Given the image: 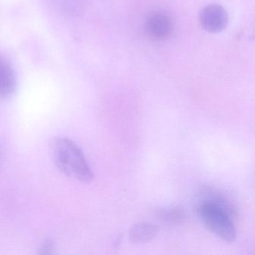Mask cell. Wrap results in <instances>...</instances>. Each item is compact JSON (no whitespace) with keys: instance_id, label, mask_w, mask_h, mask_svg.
Wrapping results in <instances>:
<instances>
[{"instance_id":"6da1fadb","label":"cell","mask_w":255,"mask_h":255,"mask_svg":"<svg viewBox=\"0 0 255 255\" xmlns=\"http://www.w3.org/2000/svg\"><path fill=\"white\" fill-rule=\"evenodd\" d=\"M51 154L56 167L68 177L83 183H91L95 178L81 149L70 138H55L51 144Z\"/></svg>"},{"instance_id":"7a4b0ae2","label":"cell","mask_w":255,"mask_h":255,"mask_svg":"<svg viewBox=\"0 0 255 255\" xmlns=\"http://www.w3.org/2000/svg\"><path fill=\"white\" fill-rule=\"evenodd\" d=\"M196 213L204 226L224 241L232 243L237 237L232 217L222 209L207 204H197Z\"/></svg>"},{"instance_id":"3957f363","label":"cell","mask_w":255,"mask_h":255,"mask_svg":"<svg viewBox=\"0 0 255 255\" xmlns=\"http://www.w3.org/2000/svg\"><path fill=\"white\" fill-rule=\"evenodd\" d=\"M173 31L174 23L172 20L165 13H151L144 23V32L152 41H165L172 35Z\"/></svg>"},{"instance_id":"277c9868","label":"cell","mask_w":255,"mask_h":255,"mask_svg":"<svg viewBox=\"0 0 255 255\" xmlns=\"http://www.w3.org/2000/svg\"><path fill=\"white\" fill-rule=\"evenodd\" d=\"M199 20L204 30L210 33H219L228 26V13L222 5L210 4L201 10Z\"/></svg>"},{"instance_id":"5b68a950","label":"cell","mask_w":255,"mask_h":255,"mask_svg":"<svg viewBox=\"0 0 255 255\" xmlns=\"http://www.w3.org/2000/svg\"><path fill=\"white\" fill-rule=\"evenodd\" d=\"M198 204H207L222 209L231 217L235 216L237 211L231 200L219 189L211 186H202L198 191Z\"/></svg>"},{"instance_id":"8992f818","label":"cell","mask_w":255,"mask_h":255,"mask_svg":"<svg viewBox=\"0 0 255 255\" xmlns=\"http://www.w3.org/2000/svg\"><path fill=\"white\" fill-rule=\"evenodd\" d=\"M17 87V76L14 68L5 58L0 55V101L11 98Z\"/></svg>"},{"instance_id":"52a82bcc","label":"cell","mask_w":255,"mask_h":255,"mask_svg":"<svg viewBox=\"0 0 255 255\" xmlns=\"http://www.w3.org/2000/svg\"><path fill=\"white\" fill-rule=\"evenodd\" d=\"M159 228L149 222H138L129 229V240L134 244L147 243L156 238Z\"/></svg>"},{"instance_id":"ba28073f","label":"cell","mask_w":255,"mask_h":255,"mask_svg":"<svg viewBox=\"0 0 255 255\" xmlns=\"http://www.w3.org/2000/svg\"><path fill=\"white\" fill-rule=\"evenodd\" d=\"M161 220L169 225H177L182 223L186 218L184 210L180 206L162 210L159 213Z\"/></svg>"},{"instance_id":"9c48e42d","label":"cell","mask_w":255,"mask_h":255,"mask_svg":"<svg viewBox=\"0 0 255 255\" xmlns=\"http://www.w3.org/2000/svg\"><path fill=\"white\" fill-rule=\"evenodd\" d=\"M55 251L54 242L50 239H47L41 244L40 248V255H53Z\"/></svg>"}]
</instances>
